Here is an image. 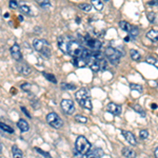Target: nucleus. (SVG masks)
I'll list each match as a JSON object with an SVG mask.
<instances>
[{"mask_svg": "<svg viewBox=\"0 0 158 158\" xmlns=\"http://www.w3.org/2000/svg\"><path fill=\"white\" fill-rule=\"evenodd\" d=\"M130 55H131V58L133 59V60H139L140 59V54H139V52L138 51H136V50H131L130 51Z\"/></svg>", "mask_w": 158, "mask_h": 158, "instance_id": "obj_22", "label": "nucleus"}, {"mask_svg": "<svg viewBox=\"0 0 158 158\" xmlns=\"http://www.w3.org/2000/svg\"><path fill=\"white\" fill-rule=\"evenodd\" d=\"M37 2H38V4L41 7H43V9H48V7H51V1H50V0H43V1L38 0Z\"/></svg>", "mask_w": 158, "mask_h": 158, "instance_id": "obj_25", "label": "nucleus"}, {"mask_svg": "<svg viewBox=\"0 0 158 158\" xmlns=\"http://www.w3.org/2000/svg\"><path fill=\"white\" fill-rule=\"evenodd\" d=\"M129 40H130V37H129V36L124 38V41H129Z\"/></svg>", "mask_w": 158, "mask_h": 158, "instance_id": "obj_43", "label": "nucleus"}, {"mask_svg": "<svg viewBox=\"0 0 158 158\" xmlns=\"http://www.w3.org/2000/svg\"><path fill=\"white\" fill-rule=\"evenodd\" d=\"M84 42H86V44L89 46L92 51H99L100 48H101V42L98 40V39H95V38H92V37H86L84 39Z\"/></svg>", "mask_w": 158, "mask_h": 158, "instance_id": "obj_8", "label": "nucleus"}, {"mask_svg": "<svg viewBox=\"0 0 158 158\" xmlns=\"http://www.w3.org/2000/svg\"><path fill=\"white\" fill-rule=\"evenodd\" d=\"M1 150H2V147H1V144H0V152H1Z\"/></svg>", "mask_w": 158, "mask_h": 158, "instance_id": "obj_45", "label": "nucleus"}, {"mask_svg": "<svg viewBox=\"0 0 158 158\" xmlns=\"http://www.w3.org/2000/svg\"><path fill=\"white\" fill-rule=\"evenodd\" d=\"M130 88L133 90V91H137L138 93H142V91H143V88H142V86H140V84H137V83H131Z\"/></svg>", "mask_w": 158, "mask_h": 158, "instance_id": "obj_23", "label": "nucleus"}, {"mask_svg": "<svg viewBox=\"0 0 158 158\" xmlns=\"http://www.w3.org/2000/svg\"><path fill=\"white\" fill-rule=\"evenodd\" d=\"M12 154H13V158L23 157V153H22V151L18 148L17 145H13V147H12Z\"/></svg>", "mask_w": 158, "mask_h": 158, "instance_id": "obj_17", "label": "nucleus"}, {"mask_svg": "<svg viewBox=\"0 0 158 158\" xmlns=\"http://www.w3.org/2000/svg\"><path fill=\"white\" fill-rule=\"evenodd\" d=\"M119 27H120L121 30L127 32L129 34H130V32L132 31V28H133V25L130 24L129 22H127V21H120L119 22Z\"/></svg>", "mask_w": 158, "mask_h": 158, "instance_id": "obj_18", "label": "nucleus"}, {"mask_svg": "<svg viewBox=\"0 0 158 158\" xmlns=\"http://www.w3.org/2000/svg\"><path fill=\"white\" fill-rule=\"evenodd\" d=\"M35 151L38 152V153H39V154H40V155H42V156H43V157H44V158H53V157H52V156H51V155L48 154V152L43 151V150H41V149H39V148H35Z\"/></svg>", "mask_w": 158, "mask_h": 158, "instance_id": "obj_30", "label": "nucleus"}, {"mask_svg": "<svg viewBox=\"0 0 158 158\" xmlns=\"http://www.w3.org/2000/svg\"><path fill=\"white\" fill-rule=\"evenodd\" d=\"M62 86H64V88H66V89H70V90H74V89H75V86H72V84H65V83H62Z\"/></svg>", "mask_w": 158, "mask_h": 158, "instance_id": "obj_38", "label": "nucleus"}, {"mask_svg": "<svg viewBox=\"0 0 158 158\" xmlns=\"http://www.w3.org/2000/svg\"><path fill=\"white\" fill-rule=\"evenodd\" d=\"M138 33H139L138 29L136 28V27H133V28H132V31L130 32V35H129V37H131V38H136V37H137Z\"/></svg>", "mask_w": 158, "mask_h": 158, "instance_id": "obj_33", "label": "nucleus"}, {"mask_svg": "<svg viewBox=\"0 0 158 158\" xmlns=\"http://www.w3.org/2000/svg\"><path fill=\"white\" fill-rule=\"evenodd\" d=\"M33 46H34V48L36 51L39 52L43 56H45L46 58L51 57L52 48H51V44L46 40H44V39H34Z\"/></svg>", "mask_w": 158, "mask_h": 158, "instance_id": "obj_2", "label": "nucleus"}, {"mask_svg": "<svg viewBox=\"0 0 158 158\" xmlns=\"http://www.w3.org/2000/svg\"><path fill=\"white\" fill-rule=\"evenodd\" d=\"M150 5H158V0H154V1H150L149 2Z\"/></svg>", "mask_w": 158, "mask_h": 158, "instance_id": "obj_40", "label": "nucleus"}, {"mask_svg": "<svg viewBox=\"0 0 158 158\" xmlns=\"http://www.w3.org/2000/svg\"><path fill=\"white\" fill-rule=\"evenodd\" d=\"M91 5L97 11H101L103 9V2L102 1H100V0H92Z\"/></svg>", "mask_w": 158, "mask_h": 158, "instance_id": "obj_20", "label": "nucleus"}, {"mask_svg": "<svg viewBox=\"0 0 158 158\" xmlns=\"http://www.w3.org/2000/svg\"><path fill=\"white\" fill-rule=\"evenodd\" d=\"M75 98L80 107H82L83 109H86V110H92L93 106L91 102V98H90V94L88 92V90H86L84 88L78 90L75 94Z\"/></svg>", "mask_w": 158, "mask_h": 158, "instance_id": "obj_1", "label": "nucleus"}, {"mask_svg": "<svg viewBox=\"0 0 158 158\" xmlns=\"http://www.w3.org/2000/svg\"><path fill=\"white\" fill-rule=\"evenodd\" d=\"M132 108L134 109L137 113H139L141 115V116H145V113H144V110L142 109V108L139 106V104H135V106H132Z\"/></svg>", "mask_w": 158, "mask_h": 158, "instance_id": "obj_29", "label": "nucleus"}, {"mask_svg": "<svg viewBox=\"0 0 158 158\" xmlns=\"http://www.w3.org/2000/svg\"><path fill=\"white\" fill-rule=\"evenodd\" d=\"M107 108H108V111H109L111 114L115 115V116H119L121 114V111H122L121 106L117 104V103H114V102H110L108 104Z\"/></svg>", "mask_w": 158, "mask_h": 158, "instance_id": "obj_11", "label": "nucleus"}, {"mask_svg": "<svg viewBox=\"0 0 158 158\" xmlns=\"http://www.w3.org/2000/svg\"><path fill=\"white\" fill-rule=\"evenodd\" d=\"M121 153H122V155H123L124 157H127V158H135L136 157V153H135V151H133V150L130 148H127V147H124V148L122 149Z\"/></svg>", "mask_w": 158, "mask_h": 158, "instance_id": "obj_16", "label": "nucleus"}, {"mask_svg": "<svg viewBox=\"0 0 158 158\" xmlns=\"http://www.w3.org/2000/svg\"><path fill=\"white\" fill-rule=\"evenodd\" d=\"M32 88H33V86L29 82H24L21 84V89L23 90V91H25V92H30L32 90Z\"/></svg>", "mask_w": 158, "mask_h": 158, "instance_id": "obj_32", "label": "nucleus"}, {"mask_svg": "<svg viewBox=\"0 0 158 158\" xmlns=\"http://www.w3.org/2000/svg\"><path fill=\"white\" fill-rule=\"evenodd\" d=\"M10 52H11V55L12 57L15 59V60H21L22 58V54H21V51H20V46L17 44V43H15L14 45H12V48H10Z\"/></svg>", "mask_w": 158, "mask_h": 158, "instance_id": "obj_10", "label": "nucleus"}, {"mask_svg": "<svg viewBox=\"0 0 158 158\" xmlns=\"http://www.w3.org/2000/svg\"><path fill=\"white\" fill-rule=\"evenodd\" d=\"M154 154H155V157L158 158V147L156 149H155V151H154Z\"/></svg>", "mask_w": 158, "mask_h": 158, "instance_id": "obj_41", "label": "nucleus"}, {"mask_svg": "<svg viewBox=\"0 0 158 158\" xmlns=\"http://www.w3.org/2000/svg\"><path fill=\"white\" fill-rule=\"evenodd\" d=\"M19 20H20V21L23 20V18H22V16H19Z\"/></svg>", "mask_w": 158, "mask_h": 158, "instance_id": "obj_44", "label": "nucleus"}, {"mask_svg": "<svg viewBox=\"0 0 158 158\" xmlns=\"http://www.w3.org/2000/svg\"><path fill=\"white\" fill-rule=\"evenodd\" d=\"M73 64L76 68H84L86 65H88V60L83 57H75L73 60Z\"/></svg>", "mask_w": 158, "mask_h": 158, "instance_id": "obj_13", "label": "nucleus"}, {"mask_svg": "<svg viewBox=\"0 0 158 158\" xmlns=\"http://www.w3.org/2000/svg\"><path fill=\"white\" fill-rule=\"evenodd\" d=\"M21 110H22V112H23V113L25 114V115H27V116H28L29 118H31V115H30V114H29L28 110H27V109H25V108H24V107H21Z\"/></svg>", "mask_w": 158, "mask_h": 158, "instance_id": "obj_39", "label": "nucleus"}, {"mask_svg": "<svg viewBox=\"0 0 158 158\" xmlns=\"http://www.w3.org/2000/svg\"><path fill=\"white\" fill-rule=\"evenodd\" d=\"M9 5H10L11 9H17L18 3H17V1H10Z\"/></svg>", "mask_w": 158, "mask_h": 158, "instance_id": "obj_36", "label": "nucleus"}, {"mask_svg": "<svg viewBox=\"0 0 158 158\" xmlns=\"http://www.w3.org/2000/svg\"><path fill=\"white\" fill-rule=\"evenodd\" d=\"M17 71L20 74H22V75H29V74H31L32 70L31 68L29 66L28 64H24V63H20V64L17 65Z\"/></svg>", "mask_w": 158, "mask_h": 158, "instance_id": "obj_14", "label": "nucleus"}, {"mask_svg": "<svg viewBox=\"0 0 158 158\" xmlns=\"http://www.w3.org/2000/svg\"><path fill=\"white\" fill-rule=\"evenodd\" d=\"M86 158H100V156H98V155L95 154V153H91V154H88Z\"/></svg>", "mask_w": 158, "mask_h": 158, "instance_id": "obj_37", "label": "nucleus"}, {"mask_svg": "<svg viewBox=\"0 0 158 158\" xmlns=\"http://www.w3.org/2000/svg\"><path fill=\"white\" fill-rule=\"evenodd\" d=\"M60 106H61L62 111L68 115H72L75 111V104L71 99H62Z\"/></svg>", "mask_w": 158, "mask_h": 158, "instance_id": "obj_7", "label": "nucleus"}, {"mask_svg": "<svg viewBox=\"0 0 158 158\" xmlns=\"http://www.w3.org/2000/svg\"><path fill=\"white\" fill-rule=\"evenodd\" d=\"M78 7L80 10H82L83 12H86V13L92 10V5L89 3H80V4H78Z\"/></svg>", "mask_w": 158, "mask_h": 158, "instance_id": "obj_24", "label": "nucleus"}, {"mask_svg": "<svg viewBox=\"0 0 158 158\" xmlns=\"http://www.w3.org/2000/svg\"><path fill=\"white\" fill-rule=\"evenodd\" d=\"M83 48L82 45L80 44L79 42L75 41L74 39H71L69 42V45H68V51H66V54L73 56L74 58L75 57H81L82 56V53H83Z\"/></svg>", "mask_w": 158, "mask_h": 158, "instance_id": "obj_3", "label": "nucleus"}, {"mask_svg": "<svg viewBox=\"0 0 158 158\" xmlns=\"http://www.w3.org/2000/svg\"><path fill=\"white\" fill-rule=\"evenodd\" d=\"M122 132V135H123L124 139L131 144V145H136L137 144V141H136V138H135L134 134L130 132V131H121Z\"/></svg>", "mask_w": 158, "mask_h": 158, "instance_id": "obj_12", "label": "nucleus"}, {"mask_svg": "<svg viewBox=\"0 0 158 158\" xmlns=\"http://www.w3.org/2000/svg\"><path fill=\"white\" fill-rule=\"evenodd\" d=\"M46 122H48L52 127L54 129H60L63 125V121L59 117V115H57L54 112H51L46 115Z\"/></svg>", "mask_w": 158, "mask_h": 158, "instance_id": "obj_6", "label": "nucleus"}, {"mask_svg": "<svg viewBox=\"0 0 158 158\" xmlns=\"http://www.w3.org/2000/svg\"><path fill=\"white\" fill-rule=\"evenodd\" d=\"M72 38L68 36V35H63L61 37H59L58 39V48H60V51L63 52L64 54H66V51H68V45H69V42Z\"/></svg>", "mask_w": 158, "mask_h": 158, "instance_id": "obj_9", "label": "nucleus"}, {"mask_svg": "<svg viewBox=\"0 0 158 158\" xmlns=\"http://www.w3.org/2000/svg\"><path fill=\"white\" fill-rule=\"evenodd\" d=\"M42 75L44 76L45 78L48 79V80H50L51 82H53V83H57V79L55 78V76L53 75V74H48V73H45V72H43L42 73Z\"/></svg>", "mask_w": 158, "mask_h": 158, "instance_id": "obj_26", "label": "nucleus"}, {"mask_svg": "<svg viewBox=\"0 0 158 158\" xmlns=\"http://www.w3.org/2000/svg\"><path fill=\"white\" fill-rule=\"evenodd\" d=\"M151 108H152V109H154V110H155V109H157V104H155V103H153V104H152V106H151Z\"/></svg>", "mask_w": 158, "mask_h": 158, "instance_id": "obj_42", "label": "nucleus"}, {"mask_svg": "<svg viewBox=\"0 0 158 158\" xmlns=\"http://www.w3.org/2000/svg\"><path fill=\"white\" fill-rule=\"evenodd\" d=\"M0 130L4 131V132H7V133H14V130H13V127H11L10 125H7V123H4V122H0Z\"/></svg>", "mask_w": 158, "mask_h": 158, "instance_id": "obj_21", "label": "nucleus"}, {"mask_svg": "<svg viewBox=\"0 0 158 158\" xmlns=\"http://www.w3.org/2000/svg\"><path fill=\"white\" fill-rule=\"evenodd\" d=\"M139 136H140L141 139H147L149 137V132L148 130H141L140 133H139Z\"/></svg>", "mask_w": 158, "mask_h": 158, "instance_id": "obj_35", "label": "nucleus"}, {"mask_svg": "<svg viewBox=\"0 0 158 158\" xmlns=\"http://www.w3.org/2000/svg\"><path fill=\"white\" fill-rule=\"evenodd\" d=\"M147 37L153 42H157L158 41V31H155V30H152V31L148 32L147 34Z\"/></svg>", "mask_w": 158, "mask_h": 158, "instance_id": "obj_19", "label": "nucleus"}, {"mask_svg": "<svg viewBox=\"0 0 158 158\" xmlns=\"http://www.w3.org/2000/svg\"><path fill=\"white\" fill-rule=\"evenodd\" d=\"M145 61L148 62V63H150V64H152V65H154V66H156V68L158 69V59L154 58V57H148Z\"/></svg>", "mask_w": 158, "mask_h": 158, "instance_id": "obj_27", "label": "nucleus"}, {"mask_svg": "<svg viewBox=\"0 0 158 158\" xmlns=\"http://www.w3.org/2000/svg\"><path fill=\"white\" fill-rule=\"evenodd\" d=\"M75 120L79 123H86V121H88V118L82 115H76L75 116Z\"/></svg>", "mask_w": 158, "mask_h": 158, "instance_id": "obj_28", "label": "nucleus"}, {"mask_svg": "<svg viewBox=\"0 0 158 158\" xmlns=\"http://www.w3.org/2000/svg\"><path fill=\"white\" fill-rule=\"evenodd\" d=\"M75 148L76 151L78 152L79 154L86 155L88 154V152L91 149V143L84 136H78L75 142Z\"/></svg>", "mask_w": 158, "mask_h": 158, "instance_id": "obj_4", "label": "nucleus"}, {"mask_svg": "<svg viewBox=\"0 0 158 158\" xmlns=\"http://www.w3.org/2000/svg\"><path fill=\"white\" fill-rule=\"evenodd\" d=\"M104 55L109 59V61L112 63V64L116 65L119 63V60H120V57H121V53L118 50L114 48H107L106 51H104Z\"/></svg>", "mask_w": 158, "mask_h": 158, "instance_id": "obj_5", "label": "nucleus"}, {"mask_svg": "<svg viewBox=\"0 0 158 158\" xmlns=\"http://www.w3.org/2000/svg\"><path fill=\"white\" fill-rule=\"evenodd\" d=\"M20 11H21V13H23V14H27V15L31 14L30 7H29V5H25V4H22V5H21V7H20Z\"/></svg>", "mask_w": 158, "mask_h": 158, "instance_id": "obj_31", "label": "nucleus"}, {"mask_svg": "<svg viewBox=\"0 0 158 158\" xmlns=\"http://www.w3.org/2000/svg\"><path fill=\"white\" fill-rule=\"evenodd\" d=\"M147 17H148V20L150 21V22H154L156 15H155L154 12H149L148 14H147Z\"/></svg>", "mask_w": 158, "mask_h": 158, "instance_id": "obj_34", "label": "nucleus"}, {"mask_svg": "<svg viewBox=\"0 0 158 158\" xmlns=\"http://www.w3.org/2000/svg\"><path fill=\"white\" fill-rule=\"evenodd\" d=\"M17 125L21 132H28L30 130V124L25 119H19L17 122Z\"/></svg>", "mask_w": 158, "mask_h": 158, "instance_id": "obj_15", "label": "nucleus"}]
</instances>
